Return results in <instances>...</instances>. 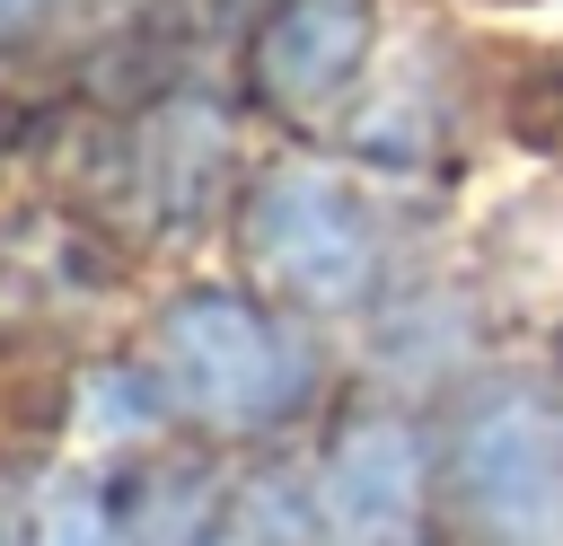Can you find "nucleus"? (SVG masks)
<instances>
[{
    "label": "nucleus",
    "instance_id": "f257e3e1",
    "mask_svg": "<svg viewBox=\"0 0 563 546\" xmlns=\"http://www.w3.org/2000/svg\"><path fill=\"white\" fill-rule=\"evenodd\" d=\"M158 370H167V387H176L202 423H229V432L282 423V414L308 396V352H299L264 308H246V299H229V291H194V299L167 308V326H158Z\"/></svg>",
    "mask_w": 563,
    "mask_h": 546
},
{
    "label": "nucleus",
    "instance_id": "f03ea898",
    "mask_svg": "<svg viewBox=\"0 0 563 546\" xmlns=\"http://www.w3.org/2000/svg\"><path fill=\"white\" fill-rule=\"evenodd\" d=\"M246 238H255V264L308 308H352L378 282V255H387L378 211L361 203V185H343L325 167L264 176V194L246 211Z\"/></svg>",
    "mask_w": 563,
    "mask_h": 546
},
{
    "label": "nucleus",
    "instance_id": "7ed1b4c3",
    "mask_svg": "<svg viewBox=\"0 0 563 546\" xmlns=\"http://www.w3.org/2000/svg\"><path fill=\"white\" fill-rule=\"evenodd\" d=\"M457 493L484 546H563V423L537 396H501L457 440Z\"/></svg>",
    "mask_w": 563,
    "mask_h": 546
},
{
    "label": "nucleus",
    "instance_id": "20e7f679",
    "mask_svg": "<svg viewBox=\"0 0 563 546\" xmlns=\"http://www.w3.org/2000/svg\"><path fill=\"white\" fill-rule=\"evenodd\" d=\"M325 546H422V449L405 423H352L317 476Z\"/></svg>",
    "mask_w": 563,
    "mask_h": 546
},
{
    "label": "nucleus",
    "instance_id": "39448f33",
    "mask_svg": "<svg viewBox=\"0 0 563 546\" xmlns=\"http://www.w3.org/2000/svg\"><path fill=\"white\" fill-rule=\"evenodd\" d=\"M361 44H369V0H290L264 26V79L273 97L317 106L361 70Z\"/></svg>",
    "mask_w": 563,
    "mask_h": 546
},
{
    "label": "nucleus",
    "instance_id": "423d86ee",
    "mask_svg": "<svg viewBox=\"0 0 563 546\" xmlns=\"http://www.w3.org/2000/svg\"><path fill=\"white\" fill-rule=\"evenodd\" d=\"M141 546H273V537H264V520H255L238 493L176 484V493H158V502H150Z\"/></svg>",
    "mask_w": 563,
    "mask_h": 546
},
{
    "label": "nucleus",
    "instance_id": "0eeeda50",
    "mask_svg": "<svg viewBox=\"0 0 563 546\" xmlns=\"http://www.w3.org/2000/svg\"><path fill=\"white\" fill-rule=\"evenodd\" d=\"M9 546H114V520H106V502H97L88 484L53 476V484H44V493L18 511Z\"/></svg>",
    "mask_w": 563,
    "mask_h": 546
},
{
    "label": "nucleus",
    "instance_id": "6e6552de",
    "mask_svg": "<svg viewBox=\"0 0 563 546\" xmlns=\"http://www.w3.org/2000/svg\"><path fill=\"white\" fill-rule=\"evenodd\" d=\"M44 9H62V0H0V26H26V18H44Z\"/></svg>",
    "mask_w": 563,
    "mask_h": 546
}]
</instances>
